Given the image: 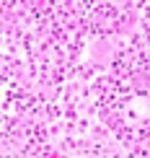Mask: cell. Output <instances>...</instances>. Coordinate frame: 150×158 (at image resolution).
Here are the masks:
<instances>
[]
</instances>
